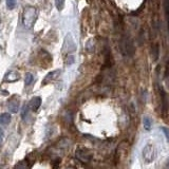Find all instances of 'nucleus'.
<instances>
[{
  "label": "nucleus",
  "mask_w": 169,
  "mask_h": 169,
  "mask_svg": "<svg viewBox=\"0 0 169 169\" xmlns=\"http://www.w3.org/2000/svg\"><path fill=\"white\" fill-rule=\"evenodd\" d=\"M40 105H41V98H40L39 96H35V97H33L30 101L28 106L32 111H37V110L39 109Z\"/></svg>",
  "instance_id": "obj_6"
},
{
  "label": "nucleus",
  "mask_w": 169,
  "mask_h": 169,
  "mask_svg": "<svg viewBox=\"0 0 169 169\" xmlns=\"http://www.w3.org/2000/svg\"><path fill=\"white\" fill-rule=\"evenodd\" d=\"M152 127V120L150 117L148 116H145L144 117V128L146 130H150Z\"/></svg>",
  "instance_id": "obj_11"
},
{
  "label": "nucleus",
  "mask_w": 169,
  "mask_h": 169,
  "mask_svg": "<svg viewBox=\"0 0 169 169\" xmlns=\"http://www.w3.org/2000/svg\"><path fill=\"white\" fill-rule=\"evenodd\" d=\"M162 130H163V132H164L166 138H167L168 141H169V128H167V127H162Z\"/></svg>",
  "instance_id": "obj_19"
},
{
  "label": "nucleus",
  "mask_w": 169,
  "mask_h": 169,
  "mask_svg": "<svg viewBox=\"0 0 169 169\" xmlns=\"http://www.w3.org/2000/svg\"><path fill=\"white\" fill-rule=\"evenodd\" d=\"M65 1L66 0H55V5L58 11H63L65 7Z\"/></svg>",
  "instance_id": "obj_15"
},
{
  "label": "nucleus",
  "mask_w": 169,
  "mask_h": 169,
  "mask_svg": "<svg viewBox=\"0 0 169 169\" xmlns=\"http://www.w3.org/2000/svg\"><path fill=\"white\" fill-rule=\"evenodd\" d=\"M37 18V11L34 7H28L23 10L22 13V23L25 28L31 30L35 25Z\"/></svg>",
  "instance_id": "obj_2"
},
{
  "label": "nucleus",
  "mask_w": 169,
  "mask_h": 169,
  "mask_svg": "<svg viewBox=\"0 0 169 169\" xmlns=\"http://www.w3.org/2000/svg\"><path fill=\"white\" fill-rule=\"evenodd\" d=\"M19 79V74L15 71H10L9 73H7L4 77V80L7 82H16V80Z\"/></svg>",
  "instance_id": "obj_8"
},
{
  "label": "nucleus",
  "mask_w": 169,
  "mask_h": 169,
  "mask_svg": "<svg viewBox=\"0 0 169 169\" xmlns=\"http://www.w3.org/2000/svg\"><path fill=\"white\" fill-rule=\"evenodd\" d=\"M11 122L10 113H2L0 115V125H7Z\"/></svg>",
  "instance_id": "obj_10"
},
{
  "label": "nucleus",
  "mask_w": 169,
  "mask_h": 169,
  "mask_svg": "<svg viewBox=\"0 0 169 169\" xmlns=\"http://www.w3.org/2000/svg\"><path fill=\"white\" fill-rule=\"evenodd\" d=\"M151 54H152V56H153L154 60H157V58H159V47H157V45L152 47V49H151Z\"/></svg>",
  "instance_id": "obj_14"
},
{
  "label": "nucleus",
  "mask_w": 169,
  "mask_h": 169,
  "mask_svg": "<svg viewBox=\"0 0 169 169\" xmlns=\"http://www.w3.org/2000/svg\"><path fill=\"white\" fill-rule=\"evenodd\" d=\"M166 167H167V169H169V160L167 161V163H166Z\"/></svg>",
  "instance_id": "obj_21"
},
{
  "label": "nucleus",
  "mask_w": 169,
  "mask_h": 169,
  "mask_svg": "<svg viewBox=\"0 0 169 169\" xmlns=\"http://www.w3.org/2000/svg\"><path fill=\"white\" fill-rule=\"evenodd\" d=\"M9 110L11 113H17L19 110V103L17 101H11L9 103Z\"/></svg>",
  "instance_id": "obj_9"
},
{
  "label": "nucleus",
  "mask_w": 169,
  "mask_h": 169,
  "mask_svg": "<svg viewBox=\"0 0 169 169\" xmlns=\"http://www.w3.org/2000/svg\"><path fill=\"white\" fill-rule=\"evenodd\" d=\"M60 70H55V71H52L50 72V73L47 74V76L44 78V84H48V82H52V80H54L55 78H57L58 76H59L60 74Z\"/></svg>",
  "instance_id": "obj_7"
},
{
  "label": "nucleus",
  "mask_w": 169,
  "mask_h": 169,
  "mask_svg": "<svg viewBox=\"0 0 169 169\" xmlns=\"http://www.w3.org/2000/svg\"><path fill=\"white\" fill-rule=\"evenodd\" d=\"M160 93H161V98H162V108L163 111L165 112L169 109V96L162 88L160 89Z\"/></svg>",
  "instance_id": "obj_5"
},
{
  "label": "nucleus",
  "mask_w": 169,
  "mask_h": 169,
  "mask_svg": "<svg viewBox=\"0 0 169 169\" xmlns=\"http://www.w3.org/2000/svg\"><path fill=\"white\" fill-rule=\"evenodd\" d=\"M34 80V76L31 73H28L26 75V78H25V85L26 86H30Z\"/></svg>",
  "instance_id": "obj_13"
},
{
  "label": "nucleus",
  "mask_w": 169,
  "mask_h": 169,
  "mask_svg": "<svg viewBox=\"0 0 169 169\" xmlns=\"http://www.w3.org/2000/svg\"><path fill=\"white\" fill-rule=\"evenodd\" d=\"M28 109H29V106L28 105H25L22 108V111H21V117H22V119H25L26 114H28Z\"/></svg>",
  "instance_id": "obj_16"
},
{
  "label": "nucleus",
  "mask_w": 169,
  "mask_h": 169,
  "mask_svg": "<svg viewBox=\"0 0 169 169\" xmlns=\"http://www.w3.org/2000/svg\"><path fill=\"white\" fill-rule=\"evenodd\" d=\"M164 7H165V13L169 17V0H164Z\"/></svg>",
  "instance_id": "obj_18"
},
{
  "label": "nucleus",
  "mask_w": 169,
  "mask_h": 169,
  "mask_svg": "<svg viewBox=\"0 0 169 169\" xmlns=\"http://www.w3.org/2000/svg\"><path fill=\"white\" fill-rule=\"evenodd\" d=\"M15 169H28V165H26L25 162H20V163H18V164H17V166L15 167Z\"/></svg>",
  "instance_id": "obj_17"
},
{
  "label": "nucleus",
  "mask_w": 169,
  "mask_h": 169,
  "mask_svg": "<svg viewBox=\"0 0 169 169\" xmlns=\"http://www.w3.org/2000/svg\"><path fill=\"white\" fill-rule=\"evenodd\" d=\"M143 157L146 162H152L157 157V150L152 145H147L143 150Z\"/></svg>",
  "instance_id": "obj_3"
},
{
  "label": "nucleus",
  "mask_w": 169,
  "mask_h": 169,
  "mask_svg": "<svg viewBox=\"0 0 169 169\" xmlns=\"http://www.w3.org/2000/svg\"><path fill=\"white\" fill-rule=\"evenodd\" d=\"M7 10H14L16 7V4H17V1L16 0H7Z\"/></svg>",
  "instance_id": "obj_12"
},
{
  "label": "nucleus",
  "mask_w": 169,
  "mask_h": 169,
  "mask_svg": "<svg viewBox=\"0 0 169 169\" xmlns=\"http://www.w3.org/2000/svg\"><path fill=\"white\" fill-rule=\"evenodd\" d=\"M120 50L124 57H132L135 53V45L129 35H124L120 39Z\"/></svg>",
  "instance_id": "obj_1"
},
{
  "label": "nucleus",
  "mask_w": 169,
  "mask_h": 169,
  "mask_svg": "<svg viewBox=\"0 0 169 169\" xmlns=\"http://www.w3.org/2000/svg\"><path fill=\"white\" fill-rule=\"evenodd\" d=\"M76 157L78 159L79 161L84 163H87V162H90L91 159H92V153L89 151V150L85 149V148H79L76 150Z\"/></svg>",
  "instance_id": "obj_4"
},
{
  "label": "nucleus",
  "mask_w": 169,
  "mask_h": 169,
  "mask_svg": "<svg viewBox=\"0 0 169 169\" xmlns=\"http://www.w3.org/2000/svg\"><path fill=\"white\" fill-rule=\"evenodd\" d=\"M2 138H3V131L0 129V144H1L2 142Z\"/></svg>",
  "instance_id": "obj_20"
}]
</instances>
